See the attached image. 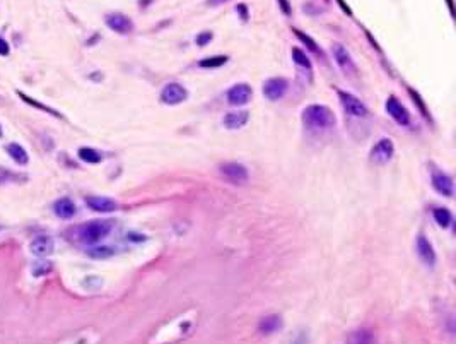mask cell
Returning a JSON list of instances; mask_svg holds the SVG:
<instances>
[{"label":"cell","instance_id":"cell-1","mask_svg":"<svg viewBox=\"0 0 456 344\" xmlns=\"http://www.w3.org/2000/svg\"><path fill=\"white\" fill-rule=\"evenodd\" d=\"M111 229H113V223H111V221L92 219V221H87V223L81 224V226H77L75 236H77V240L82 245L92 247V245H98L99 242H103V240L111 233Z\"/></svg>","mask_w":456,"mask_h":344},{"label":"cell","instance_id":"cell-2","mask_svg":"<svg viewBox=\"0 0 456 344\" xmlns=\"http://www.w3.org/2000/svg\"><path fill=\"white\" fill-rule=\"evenodd\" d=\"M303 120L311 128H332L335 125V115L325 105H311L303 112Z\"/></svg>","mask_w":456,"mask_h":344},{"label":"cell","instance_id":"cell-3","mask_svg":"<svg viewBox=\"0 0 456 344\" xmlns=\"http://www.w3.org/2000/svg\"><path fill=\"white\" fill-rule=\"evenodd\" d=\"M337 94H339L343 110H345L350 117L364 118L366 115H368V108H366V105L359 98H355L354 94H350V93H347V91H342V89H337Z\"/></svg>","mask_w":456,"mask_h":344},{"label":"cell","instance_id":"cell-4","mask_svg":"<svg viewBox=\"0 0 456 344\" xmlns=\"http://www.w3.org/2000/svg\"><path fill=\"white\" fill-rule=\"evenodd\" d=\"M332 50H333V57H335V60H337V65L342 69V72L345 74V76H357V65H355L349 50L343 45H340V43H335V45L332 46Z\"/></svg>","mask_w":456,"mask_h":344},{"label":"cell","instance_id":"cell-5","mask_svg":"<svg viewBox=\"0 0 456 344\" xmlns=\"http://www.w3.org/2000/svg\"><path fill=\"white\" fill-rule=\"evenodd\" d=\"M219 171H221V175L224 178H228L229 182H232V184H245L248 180V177H250V173H248V168L245 164L241 163H234V161H231V163H222L221 166H219Z\"/></svg>","mask_w":456,"mask_h":344},{"label":"cell","instance_id":"cell-6","mask_svg":"<svg viewBox=\"0 0 456 344\" xmlns=\"http://www.w3.org/2000/svg\"><path fill=\"white\" fill-rule=\"evenodd\" d=\"M186 98H188V91H186L181 84H178V82H170V84L164 86L163 91H161V101H163L164 105H171V106L179 105V103H183Z\"/></svg>","mask_w":456,"mask_h":344},{"label":"cell","instance_id":"cell-7","mask_svg":"<svg viewBox=\"0 0 456 344\" xmlns=\"http://www.w3.org/2000/svg\"><path fill=\"white\" fill-rule=\"evenodd\" d=\"M395 154V144L391 139H379L374 144V148L371 149V161L378 164H385L393 157Z\"/></svg>","mask_w":456,"mask_h":344},{"label":"cell","instance_id":"cell-8","mask_svg":"<svg viewBox=\"0 0 456 344\" xmlns=\"http://www.w3.org/2000/svg\"><path fill=\"white\" fill-rule=\"evenodd\" d=\"M287 88H289V82L287 79L284 77H272L268 81H265L263 84V96L270 101H279L281 98H284V94L287 93Z\"/></svg>","mask_w":456,"mask_h":344},{"label":"cell","instance_id":"cell-9","mask_svg":"<svg viewBox=\"0 0 456 344\" xmlns=\"http://www.w3.org/2000/svg\"><path fill=\"white\" fill-rule=\"evenodd\" d=\"M105 23L111 31H114V33H118V34H128L134 31V23H132V19L120 12L108 14L105 17Z\"/></svg>","mask_w":456,"mask_h":344},{"label":"cell","instance_id":"cell-10","mask_svg":"<svg viewBox=\"0 0 456 344\" xmlns=\"http://www.w3.org/2000/svg\"><path fill=\"white\" fill-rule=\"evenodd\" d=\"M251 96H253V89H251L248 84H234L232 88L228 89L226 98H228L229 105L243 106V105H248V103H250Z\"/></svg>","mask_w":456,"mask_h":344},{"label":"cell","instance_id":"cell-11","mask_svg":"<svg viewBox=\"0 0 456 344\" xmlns=\"http://www.w3.org/2000/svg\"><path fill=\"white\" fill-rule=\"evenodd\" d=\"M386 112L390 113V117L393 118L398 125H403V127L410 124V120H412L408 110L405 108L395 96H390V98L386 99Z\"/></svg>","mask_w":456,"mask_h":344},{"label":"cell","instance_id":"cell-12","mask_svg":"<svg viewBox=\"0 0 456 344\" xmlns=\"http://www.w3.org/2000/svg\"><path fill=\"white\" fill-rule=\"evenodd\" d=\"M53 249H55V242H53V238L50 235H38L29 243L31 253L36 257H41V259L43 257H48L53 252Z\"/></svg>","mask_w":456,"mask_h":344},{"label":"cell","instance_id":"cell-13","mask_svg":"<svg viewBox=\"0 0 456 344\" xmlns=\"http://www.w3.org/2000/svg\"><path fill=\"white\" fill-rule=\"evenodd\" d=\"M89 209L96 211V213H114L118 209V204L114 199L105 195H91L86 199Z\"/></svg>","mask_w":456,"mask_h":344},{"label":"cell","instance_id":"cell-14","mask_svg":"<svg viewBox=\"0 0 456 344\" xmlns=\"http://www.w3.org/2000/svg\"><path fill=\"white\" fill-rule=\"evenodd\" d=\"M415 247H417V253L421 257V260L426 266L432 267L436 264V250H434L432 243L429 242V238H426L424 235L417 236V242H415Z\"/></svg>","mask_w":456,"mask_h":344},{"label":"cell","instance_id":"cell-15","mask_svg":"<svg viewBox=\"0 0 456 344\" xmlns=\"http://www.w3.org/2000/svg\"><path fill=\"white\" fill-rule=\"evenodd\" d=\"M432 187L437 193H441V195H444V197H451L455 190L451 177L443 173V171H434L432 173Z\"/></svg>","mask_w":456,"mask_h":344},{"label":"cell","instance_id":"cell-16","mask_svg":"<svg viewBox=\"0 0 456 344\" xmlns=\"http://www.w3.org/2000/svg\"><path fill=\"white\" fill-rule=\"evenodd\" d=\"M53 211H55V214L60 219H70L77 213V207H75L74 200H70L69 197H62V199H58L53 204Z\"/></svg>","mask_w":456,"mask_h":344},{"label":"cell","instance_id":"cell-17","mask_svg":"<svg viewBox=\"0 0 456 344\" xmlns=\"http://www.w3.org/2000/svg\"><path fill=\"white\" fill-rule=\"evenodd\" d=\"M376 338L369 329H355L347 338V344H374Z\"/></svg>","mask_w":456,"mask_h":344},{"label":"cell","instance_id":"cell-18","mask_svg":"<svg viewBox=\"0 0 456 344\" xmlns=\"http://www.w3.org/2000/svg\"><path fill=\"white\" fill-rule=\"evenodd\" d=\"M248 118H250L248 112H232L224 117V125L231 130H238L248 124Z\"/></svg>","mask_w":456,"mask_h":344},{"label":"cell","instance_id":"cell-19","mask_svg":"<svg viewBox=\"0 0 456 344\" xmlns=\"http://www.w3.org/2000/svg\"><path fill=\"white\" fill-rule=\"evenodd\" d=\"M281 327H282V318L279 315H267L258 324V329H260L261 334H274Z\"/></svg>","mask_w":456,"mask_h":344},{"label":"cell","instance_id":"cell-20","mask_svg":"<svg viewBox=\"0 0 456 344\" xmlns=\"http://www.w3.org/2000/svg\"><path fill=\"white\" fill-rule=\"evenodd\" d=\"M5 151H7V154H9V156L12 157L14 161H16L17 164H21V166L28 164V161H29V156H28L26 149H24L21 144H17V142L7 144L5 146Z\"/></svg>","mask_w":456,"mask_h":344},{"label":"cell","instance_id":"cell-21","mask_svg":"<svg viewBox=\"0 0 456 344\" xmlns=\"http://www.w3.org/2000/svg\"><path fill=\"white\" fill-rule=\"evenodd\" d=\"M292 60L294 63H296L299 69H303L304 72H308V76H313V65H311L310 59H308V55L303 52L301 48H292Z\"/></svg>","mask_w":456,"mask_h":344},{"label":"cell","instance_id":"cell-22","mask_svg":"<svg viewBox=\"0 0 456 344\" xmlns=\"http://www.w3.org/2000/svg\"><path fill=\"white\" fill-rule=\"evenodd\" d=\"M432 216L441 228H448L453 223V214H451V211L446 209V207H436V209L432 211Z\"/></svg>","mask_w":456,"mask_h":344},{"label":"cell","instance_id":"cell-23","mask_svg":"<svg viewBox=\"0 0 456 344\" xmlns=\"http://www.w3.org/2000/svg\"><path fill=\"white\" fill-rule=\"evenodd\" d=\"M87 255L91 259H110L111 255H114V249L108 245H96L94 249L89 250Z\"/></svg>","mask_w":456,"mask_h":344},{"label":"cell","instance_id":"cell-24","mask_svg":"<svg viewBox=\"0 0 456 344\" xmlns=\"http://www.w3.org/2000/svg\"><path fill=\"white\" fill-rule=\"evenodd\" d=\"M79 157H81L84 163H89V164H96L101 161V154L92 148H81L79 149Z\"/></svg>","mask_w":456,"mask_h":344},{"label":"cell","instance_id":"cell-25","mask_svg":"<svg viewBox=\"0 0 456 344\" xmlns=\"http://www.w3.org/2000/svg\"><path fill=\"white\" fill-rule=\"evenodd\" d=\"M226 62H228V57H226V55H217V57H212V59L200 60L199 65L202 67V69H215V67L224 65Z\"/></svg>","mask_w":456,"mask_h":344},{"label":"cell","instance_id":"cell-26","mask_svg":"<svg viewBox=\"0 0 456 344\" xmlns=\"http://www.w3.org/2000/svg\"><path fill=\"white\" fill-rule=\"evenodd\" d=\"M294 34H296V36L308 46V50H311V52L316 53V55H321V48H319V46L316 45L314 39H311L306 33H303V31H299V30H294Z\"/></svg>","mask_w":456,"mask_h":344},{"label":"cell","instance_id":"cell-27","mask_svg":"<svg viewBox=\"0 0 456 344\" xmlns=\"http://www.w3.org/2000/svg\"><path fill=\"white\" fill-rule=\"evenodd\" d=\"M19 98L23 99V101H26V103H29V105H33L34 108H39V110H43V112H46V113H50V115H57V117H62L58 112H55V110H52V108H48L46 105H43V103H39V101H36V99H33V98H29V96H26V94H23V93H19Z\"/></svg>","mask_w":456,"mask_h":344},{"label":"cell","instance_id":"cell-28","mask_svg":"<svg viewBox=\"0 0 456 344\" xmlns=\"http://www.w3.org/2000/svg\"><path fill=\"white\" fill-rule=\"evenodd\" d=\"M50 269H52V264H50V262L36 264L33 274H34V276H43V274H46V272H50Z\"/></svg>","mask_w":456,"mask_h":344},{"label":"cell","instance_id":"cell-29","mask_svg":"<svg viewBox=\"0 0 456 344\" xmlns=\"http://www.w3.org/2000/svg\"><path fill=\"white\" fill-rule=\"evenodd\" d=\"M210 39H212V33H202V34H199V36H197L195 41H197V45H199V46H203V45H207Z\"/></svg>","mask_w":456,"mask_h":344},{"label":"cell","instance_id":"cell-30","mask_svg":"<svg viewBox=\"0 0 456 344\" xmlns=\"http://www.w3.org/2000/svg\"><path fill=\"white\" fill-rule=\"evenodd\" d=\"M9 52H10V46H9V43L5 41L3 38H0V55H9Z\"/></svg>","mask_w":456,"mask_h":344},{"label":"cell","instance_id":"cell-31","mask_svg":"<svg viewBox=\"0 0 456 344\" xmlns=\"http://www.w3.org/2000/svg\"><path fill=\"white\" fill-rule=\"evenodd\" d=\"M279 3H281V7H282V12L289 16V14H290V5H289V2H287V0H279Z\"/></svg>","mask_w":456,"mask_h":344},{"label":"cell","instance_id":"cell-32","mask_svg":"<svg viewBox=\"0 0 456 344\" xmlns=\"http://www.w3.org/2000/svg\"><path fill=\"white\" fill-rule=\"evenodd\" d=\"M229 2V0H207V3H209L210 7H217V5H222V3Z\"/></svg>","mask_w":456,"mask_h":344},{"label":"cell","instance_id":"cell-33","mask_svg":"<svg viewBox=\"0 0 456 344\" xmlns=\"http://www.w3.org/2000/svg\"><path fill=\"white\" fill-rule=\"evenodd\" d=\"M238 12H241V16H243V19H248V14H246V5L245 3H239L238 5Z\"/></svg>","mask_w":456,"mask_h":344},{"label":"cell","instance_id":"cell-34","mask_svg":"<svg viewBox=\"0 0 456 344\" xmlns=\"http://www.w3.org/2000/svg\"><path fill=\"white\" fill-rule=\"evenodd\" d=\"M0 135H2V127H0Z\"/></svg>","mask_w":456,"mask_h":344},{"label":"cell","instance_id":"cell-35","mask_svg":"<svg viewBox=\"0 0 456 344\" xmlns=\"http://www.w3.org/2000/svg\"><path fill=\"white\" fill-rule=\"evenodd\" d=\"M292 344H303V343H292Z\"/></svg>","mask_w":456,"mask_h":344}]
</instances>
